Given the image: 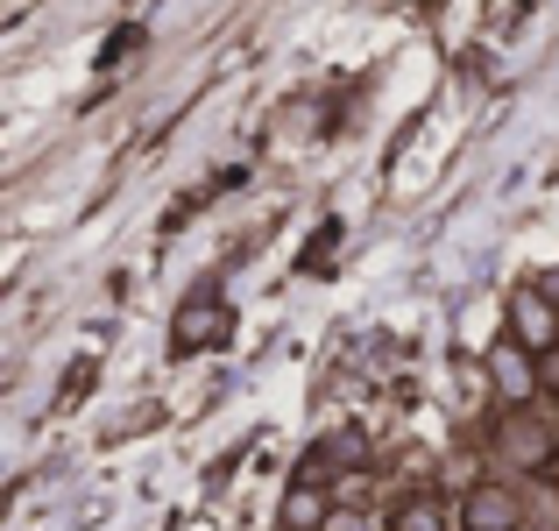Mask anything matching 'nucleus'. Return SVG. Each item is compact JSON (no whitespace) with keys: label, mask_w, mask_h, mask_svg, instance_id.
<instances>
[{"label":"nucleus","mask_w":559,"mask_h":531,"mask_svg":"<svg viewBox=\"0 0 559 531\" xmlns=\"http://www.w3.org/2000/svg\"><path fill=\"white\" fill-rule=\"evenodd\" d=\"M524 524V496L510 482H475L461 496V531H518Z\"/></svg>","instance_id":"nucleus-5"},{"label":"nucleus","mask_w":559,"mask_h":531,"mask_svg":"<svg viewBox=\"0 0 559 531\" xmlns=\"http://www.w3.org/2000/svg\"><path fill=\"white\" fill-rule=\"evenodd\" d=\"M496 461H503L510 475H538V468L552 461V425H538L532 411H503V425H496Z\"/></svg>","instance_id":"nucleus-3"},{"label":"nucleus","mask_w":559,"mask_h":531,"mask_svg":"<svg viewBox=\"0 0 559 531\" xmlns=\"http://www.w3.org/2000/svg\"><path fill=\"white\" fill-rule=\"evenodd\" d=\"M333 504L319 482H298V489H284V531H326Z\"/></svg>","instance_id":"nucleus-7"},{"label":"nucleus","mask_w":559,"mask_h":531,"mask_svg":"<svg viewBox=\"0 0 559 531\" xmlns=\"http://www.w3.org/2000/svg\"><path fill=\"white\" fill-rule=\"evenodd\" d=\"M396 531H453V510L439 504V496H411V504L396 510Z\"/></svg>","instance_id":"nucleus-8"},{"label":"nucleus","mask_w":559,"mask_h":531,"mask_svg":"<svg viewBox=\"0 0 559 531\" xmlns=\"http://www.w3.org/2000/svg\"><path fill=\"white\" fill-rule=\"evenodd\" d=\"M361 461H369V439H361V433H326L312 447V461H305V482L333 475V468H341V475H361Z\"/></svg>","instance_id":"nucleus-6"},{"label":"nucleus","mask_w":559,"mask_h":531,"mask_svg":"<svg viewBox=\"0 0 559 531\" xmlns=\"http://www.w3.org/2000/svg\"><path fill=\"white\" fill-rule=\"evenodd\" d=\"M326 531H382V524L369 518V510H341V504H333V518H326Z\"/></svg>","instance_id":"nucleus-9"},{"label":"nucleus","mask_w":559,"mask_h":531,"mask_svg":"<svg viewBox=\"0 0 559 531\" xmlns=\"http://www.w3.org/2000/svg\"><path fill=\"white\" fill-rule=\"evenodd\" d=\"M510 341L532 347V354L559 347V298L546 284H518V291H510Z\"/></svg>","instance_id":"nucleus-2"},{"label":"nucleus","mask_w":559,"mask_h":531,"mask_svg":"<svg viewBox=\"0 0 559 531\" xmlns=\"http://www.w3.org/2000/svg\"><path fill=\"white\" fill-rule=\"evenodd\" d=\"M227 333H234V312L213 291H199V298H185L178 312H170V354H205V347L227 341Z\"/></svg>","instance_id":"nucleus-1"},{"label":"nucleus","mask_w":559,"mask_h":531,"mask_svg":"<svg viewBox=\"0 0 559 531\" xmlns=\"http://www.w3.org/2000/svg\"><path fill=\"white\" fill-rule=\"evenodd\" d=\"M489 382H496V397H503L510 411H524V404L538 397V382H546V376H538V354L518 347V341L503 333V341L489 347Z\"/></svg>","instance_id":"nucleus-4"}]
</instances>
